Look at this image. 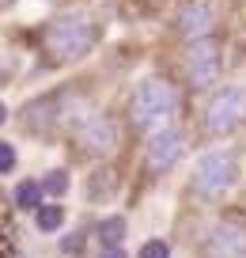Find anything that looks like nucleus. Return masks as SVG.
<instances>
[{
  "mask_svg": "<svg viewBox=\"0 0 246 258\" xmlns=\"http://www.w3.org/2000/svg\"><path fill=\"white\" fill-rule=\"evenodd\" d=\"M42 198H46V186H42V178H23V182L16 186V205L27 213H38L42 209Z\"/></svg>",
  "mask_w": 246,
  "mask_h": 258,
  "instance_id": "10",
  "label": "nucleus"
},
{
  "mask_svg": "<svg viewBox=\"0 0 246 258\" xmlns=\"http://www.w3.org/2000/svg\"><path fill=\"white\" fill-rule=\"evenodd\" d=\"M125 232H129L125 217H106V220H99L95 239L103 243V247H121V243H125Z\"/></svg>",
  "mask_w": 246,
  "mask_h": 258,
  "instance_id": "11",
  "label": "nucleus"
},
{
  "mask_svg": "<svg viewBox=\"0 0 246 258\" xmlns=\"http://www.w3.org/2000/svg\"><path fill=\"white\" fill-rule=\"evenodd\" d=\"M186 76L193 88H212V80L220 76V46L212 38H197L186 49Z\"/></svg>",
  "mask_w": 246,
  "mask_h": 258,
  "instance_id": "6",
  "label": "nucleus"
},
{
  "mask_svg": "<svg viewBox=\"0 0 246 258\" xmlns=\"http://www.w3.org/2000/svg\"><path fill=\"white\" fill-rule=\"evenodd\" d=\"M42 46H46V57L53 64L79 61V57L91 53V46H95V27H91L88 19H79V16H64L46 31Z\"/></svg>",
  "mask_w": 246,
  "mask_h": 258,
  "instance_id": "2",
  "label": "nucleus"
},
{
  "mask_svg": "<svg viewBox=\"0 0 246 258\" xmlns=\"http://www.w3.org/2000/svg\"><path fill=\"white\" fill-rule=\"evenodd\" d=\"M99 258H125V250H121V247H103Z\"/></svg>",
  "mask_w": 246,
  "mask_h": 258,
  "instance_id": "17",
  "label": "nucleus"
},
{
  "mask_svg": "<svg viewBox=\"0 0 246 258\" xmlns=\"http://www.w3.org/2000/svg\"><path fill=\"white\" fill-rule=\"evenodd\" d=\"M42 186H46V194H53V198H64V194H68V171L53 167L46 178H42Z\"/></svg>",
  "mask_w": 246,
  "mask_h": 258,
  "instance_id": "14",
  "label": "nucleus"
},
{
  "mask_svg": "<svg viewBox=\"0 0 246 258\" xmlns=\"http://www.w3.org/2000/svg\"><path fill=\"white\" fill-rule=\"evenodd\" d=\"M110 186H114V175L110 171H99L95 178H88V198L91 202H106V198H114Z\"/></svg>",
  "mask_w": 246,
  "mask_h": 258,
  "instance_id": "13",
  "label": "nucleus"
},
{
  "mask_svg": "<svg viewBox=\"0 0 246 258\" xmlns=\"http://www.w3.org/2000/svg\"><path fill=\"white\" fill-rule=\"evenodd\" d=\"M76 141H79L84 152L106 156V152H114V145H118V125H114V118H106V114H91V118L79 121Z\"/></svg>",
  "mask_w": 246,
  "mask_h": 258,
  "instance_id": "7",
  "label": "nucleus"
},
{
  "mask_svg": "<svg viewBox=\"0 0 246 258\" xmlns=\"http://www.w3.org/2000/svg\"><path fill=\"white\" fill-rule=\"evenodd\" d=\"M186 152V137L178 129H167V133H155L148 141V167L151 171H167L175 167V160H182Z\"/></svg>",
  "mask_w": 246,
  "mask_h": 258,
  "instance_id": "8",
  "label": "nucleus"
},
{
  "mask_svg": "<svg viewBox=\"0 0 246 258\" xmlns=\"http://www.w3.org/2000/svg\"><path fill=\"white\" fill-rule=\"evenodd\" d=\"M34 224H38V232H61L64 228V209L61 205H42V209L34 213Z\"/></svg>",
  "mask_w": 246,
  "mask_h": 258,
  "instance_id": "12",
  "label": "nucleus"
},
{
  "mask_svg": "<svg viewBox=\"0 0 246 258\" xmlns=\"http://www.w3.org/2000/svg\"><path fill=\"white\" fill-rule=\"evenodd\" d=\"M208 258H246V217L242 213H227L220 224L212 228L205 243Z\"/></svg>",
  "mask_w": 246,
  "mask_h": 258,
  "instance_id": "5",
  "label": "nucleus"
},
{
  "mask_svg": "<svg viewBox=\"0 0 246 258\" xmlns=\"http://www.w3.org/2000/svg\"><path fill=\"white\" fill-rule=\"evenodd\" d=\"M235 178H238V156L231 148H212L193 167V190L201 198H220L235 186Z\"/></svg>",
  "mask_w": 246,
  "mask_h": 258,
  "instance_id": "3",
  "label": "nucleus"
},
{
  "mask_svg": "<svg viewBox=\"0 0 246 258\" xmlns=\"http://www.w3.org/2000/svg\"><path fill=\"white\" fill-rule=\"evenodd\" d=\"M4 118H8V106H4V103H0V125H4Z\"/></svg>",
  "mask_w": 246,
  "mask_h": 258,
  "instance_id": "18",
  "label": "nucleus"
},
{
  "mask_svg": "<svg viewBox=\"0 0 246 258\" xmlns=\"http://www.w3.org/2000/svg\"><path fill=\"white\" fill-rule=\"evenodd\" d=\"M140 258H171V247L163 239H151V243L140 247Z\"/></svg>",
  "mask_w": 246,
  "mask_h": 258,
  "instance_id": "15",
  "label": "nucleus"
},
{
  "mask_svg": "<svg viewBox=\"0 0 246 258\" xmlns=\"http://www.w3.org/2000/svg\"><path fill=\"white\" fill-rule=\"evenodd\" d=\"M178 31H182L190 42L208 38V34H212V8H208L205 0H190V4H182V12H178Z\"/></svg>",
  "mask_w": 246,
  "mask_h": 258,
  "instance_id": "9",
  "label": "nucleus"
},
{
  "mask_svg": "<svg viewBox=\"0 0 246 258\" xmlns=\"http://www.w3.org/2000/svg\"><path fill=\"white\" fill-rule=\"evenodd\" d=\"M178 106H182V91H178V84L167 80V76H148V80L133 91L129 118H133L136 129H144V133L155 137V133L175 129Z\"/></svg>",
  "mask_w": 246,
  "mask_h": 258,
  "instance_id": "1",
  "label": "nucleus"
},
{
  "mask_svg": "<svg viewBox=\"0 0 246 258\" xmlns=\"http://www.w3.org/2000/svg\"><path fill=\"white\" fill-rule=\"evenodd\" d=\"M246 121V88L242 84H227L220 88L212 99H208V110H205V129L208 133H235L238 125Z\"/></svg>",
  "mask_w": 246,
  "mask_h": 258,
  "instance_id": "4",
  "label": "nucleus"
},
{
  "mask_svg": "<svg viewBox=\"0 0 246 258\" xmlns=\"http://www.w3.org/2000/svg\"><path fill=\"white\" fill-rule=\"evenodd\" d=\"M12 167H16V148L8 141H0V175H8Z\"/></svg>",
  "mask_w": 246,
  "mask_h": 258,
  "instance_id": "16",
  "label": "nucleus"
}]
</instances>
